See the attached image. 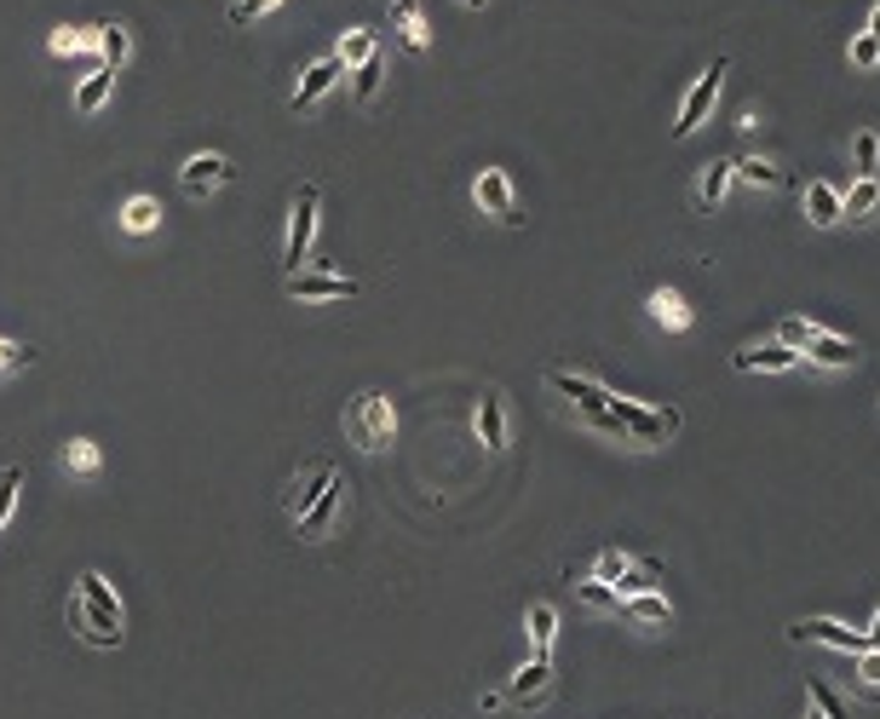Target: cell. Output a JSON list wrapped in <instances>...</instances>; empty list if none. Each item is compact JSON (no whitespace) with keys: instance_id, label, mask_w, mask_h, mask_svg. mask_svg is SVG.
Masks as SVG:
<instances>
[{"instance_id":"obj_1","label":"cell","mask_w":880,"mask_h":719,"mask_svg":"<svg viewBox=\"0 0 880 719\" xmlns=\"http://www.w3.org/2000/svg\"><path fill=\"white\" fill-rule=\"evenodd\" d=\"M70 622L82 628V639H87V645H98V650L122 645V598H115V587L98 570H82V582H75Z\"/></svg>"},{"instance_id":"obj_2","label":"cell","mask_w":880,"mask_h":719,"mask_svg":"<svg viewBox=\"0 0 880 719\" xmlns=\"http://www.w3.org/2000/svg\"><path fill=\"white\" fill-rule=\"evenodd\" d=\"M547 386H553L558 397H570V404L582 409V421H587L593 432H610V437H622V444H628L622 421L610 414V386H598L593 374H575V369H547Z\"/></svg>"},{"instance_id":"obj_3","label":"cell","mask_w":880,"mask_h":719,"mask_svg":"<svg viewBox=\"0 0 880 719\" xmlns=\"http://www.w3.org/2000/svg\"><path fill=\"white\" fill-rule=\"evenodd\" d=\"M346 432H351V444H357V449L380 455V449L392 444V432H397L392 397H386V392H363V397H357V404L346 409Z\"/></svg>"},{"instance_id":"obj_4","label":"cell","mask_w":880,"mask_h":719,"mask_svg":"<svg viewBox=\"0 0 880 719\" xmlns=\"http://www.w3.org/2000/svg\"><path fill=\"white\" fill-rule=\"evenodd\" d=\"M610 414L622 421V432H628L633 449L668 444V437L679 432V409H645V404H633V397H616V392H610Z\"/></svg>"},{"instance_id":"obj_5","label":"cell","mask_w":880,"mask_h":719,"mask_svg":"<svg viewBox=\"0 0 880 719\" xmlns=\"http://www.w3.org/2000/svg\"><path fill=\"white\" fill-rule=\"evenodd\" d=\"M593 575H598V582H610L622 598H633V593H662V565H650V558H633V553H622V547L598 553Z\"/></svg>"},{"instance_id":"obj_6","label":"cell","mask_w":880,"mask_h":719,"mask_svg":"<svg viewBox=\"0 0 880 719\" xmlns=\"http://www.w3.org/2000/svg\"><path fill=\"white\" fill-rule=\"evenodd\" d=\"M317 202L323 190L317 185H299L294 190V213H288V236H283V271H306V253H311V231H317Z\"/></svg>"},{"instance_id":"obj_7","label":"cell","mask_w":880,"mask_h":719,"mask_svg":"<svg viewBox=\"0 0 880 719\" xmlns=\"http://www.w3.org/2000/svg\"><path fill=\"white\" fill-rule=\"evenodd\" d=\"M726 75H731V58H714V64L696 75V87L685 92V104H679V122H673V138H691L696 127L708 122V110L719 104V87H726Z\"/></svg>"},{"instance_id":"obj_8","label":"cell","mask_w":880,"mask_h":719,"mask_svg":"<svg viewBox=\"0 0 880 719\" xmlns=\"http://www.w3.org/2000/svg\"><path fill=\"white\" fill-rule=\"evenodd\" d=\"M472 202L484 208L495 225H507V231L524 225V213H518V196H512V178H507L501 168H484V173L472 178Z\"/></svg>"},{"instance_id":"obj_9","label":"cell","mask_w":880,"mask_h":719,"mask_svg":"<svg viewBox=\"0 0 880 719\" xmlns=\"http://www.w3.org/2000/svg\"><path fill=\"white\" fill-rule=\"evenodd\" d=\"M789 639H794V645H829V650H840V656L869 650V633H864V628H840V622H829V616H806V622H794Z\"/></svg>"},{"instance_id":"obj_10","label":"cell","mask_w":880,"mask_h":719,"mask_svg":"<svg viewBox=\"0 0 880 719\" xmlns=\"http://www.w3.org/2000/svg\"><path fill=\"white\" fill-rule=\"evenodd\" d=\"M231 162L219 150H196L185 168H178V185H185V196H213L219 185H231Z\"/></svg>"},{"instance_id":"obj_11","label":"cell","mask_w":880,"mask_h":719,"mask_svg":"<svg viewBox=\"0 0 880 719\" xmlns=\"http://www.w3.org/2000/svg\"><path fill=\"white\" fill-rule=\"evenodd\" d=\"M339 75H346V64H339V58L329 52V58H317V64L306 70V82H299L294 87V98H288V104H294V115L299 110H317V104H323V98L339 87Z\"/></svg>"},{"instance_id":"obj_12","label":"cell","mask_w":880,"mask_h":719,"mask_svg":"<svg viewBox=\"0 0 880 719\" xmlns=\"http://www.w3.org/2000/svg\"><path fill=\"white\" fill-rule=\"evenodd\" d=\"M731 369H736V374H789V369H800V351H789V346H777V339H766V346H743V351H731Z\"/></svg>"},{"instance_id":"obj_13","label":"cell","mask_w":880,"mask_h":719,"mask_svg":"<svg viewBox=\"0 0 880 719\" xmlns=\"http://www.w3.org/2000/svg\"><path fill=\"white\" fill-rule=\"evenodd\" d=\"M800 213H806L811 231L846 225V219H840V190L829 185V178H806V190H800Z\"/></svg>"},{"instance_id":"obj_14","label":"cell","mask_w":880,"mask_h":719,"mask_svg":"<svg viewBox=\"0 0 880 719\" xmlns=\"http://www.w3.org/2000/svg\"><path fill=\"white\" fill-rule=\"evenodd\" d=\"M339 501H346V484L334 478V484H329L323 495H317V501H311L306 512L294 518V524H299V535H306V542H323V535L339 524Z\"/></svg>"},{"instance_id":"obj_15","label":"cell","mask_w":880,"mask_h":719,"mask_svg":"<svg viewBox=\"0 0 880 719\" xmlns=\"http://www.w3.org/2000/svg\"><path fill=\"white\" fill-rule=\"evenodd\" d=\"M288 294H294V299H351V294H357V276H334V271H294V276H288Z\"/></svg>"},{"instance_id":"obj_16","label":"cell","mask_w":880,"mask_h":719,"mask_svg":"<svg viewBox=\"0 0 880 719\" xmlns=\"http://www.w3.org/2000/svg\"><path fill=\"white\" fill-rule=\"evenodd\" d=\"M731 185H736V173H731V156H719V162H703V173H696V190H691V202H696V213H714L719 202L731 196Z\"/></svg>"},{"instance_id":"obj_17","label":"cell","mask_w":880,"mask_h":719,"mask_svg":"<svg viewBox=\"0 0 880 719\" xmlns=\"http://www.w3.org/2000/svg\"><path fill=\"white\" fill-rule=\"evenodd\" d=\"M478 437H484V449L489 455H507V444H512V432H507V404H501V392H484L478 397Z\"/></svg>"},{"instance_id":"obj_18","label":"cell","mask_w":880,"mask_h":719,"mask_svg":"<svg viewBox=\"0 0 880 719\" xmlns=\"http://www.w3.org/2000/svg\"><path fill=\"white\" fill-rule=\"evenodd\" d=\"M806 363L811 369H857L864 351H857V339H846V334H817L806 346Z\"/></svg>"},{"instance_id":"obj_19","label":"cell","mask_w":880,"mask_h":719,"mask_svg":"<svg viewBox=\"0 0 880 719\" xmlns=\"http://www.w3.org/2000/svg\"><path fill=\"white\" fill-rule=\"evenodd\" d=\"M392 35L404 41L409 52H432V29H426V12L420 0H392Z\"/></svg>"},{"instance_id":"obj_20","label":"cell","mask_w":880,"mask_h":719,"mask_svg":"<svg viewBox=\"0 0 880 719\" xmlns=\"http://www.w3.org/2000/svg\"><path fill=\"white\" fill-rule=\"evenodd\" d=\"M645 311H650V323H662L668 334H685L696 323V311L685 306V294H679V288H650Z\"/></svg>"},{"instance_id":"obj_21","label":"cell","mask_w":880,"mask_h":719,"mask_svg":"<svg viewBox=\"0 0 880 719\" xmlns=\"http://www.w3.org/2000/svg\"><path fill=\"white\" fill-rule=\"evenodd\" d=\"M547 691H553V662H542V656H535V662H524L512 673V685H507V696L512 703H547Z\"/></svg>"},{"instance_id":"obj_22","label":"cell","mask_w":880,"mask_h":719,"mask_svg":"<svg viewBox=\"0 0 880 719\" xmlns=\"http://www.w3.org/2000/svg\"><path fill=\"white\" fill-rule=\"evenodd\" d=\"M875 213H880V178H852V190H840V219L864 225Z\"/></svg>"},{"instance_id":"obj_23","label":"cell","mask_w":880,"mask_h":719,"mask_svg":"<svg viewBox=\"0 0 880 719\" xmlns=\"http://www.w3.org/2000/svg\"><path fill=\"white\" fill-rule=\"evenodd\" d=\"M731 173H736V185H754V190H783L789 185V173L777 162H766V156H736Z\"/></svg>"},{"instance_id":"obj_24","label":"cell","mask_w":880,"mask_h":719,"mask_svg":"<svg viewBox=\"0 0 880 719\" xmlns=\"http://www.w3.org/2000/svg\"><path fill=\"white\" fill-rule=\"evenodd\" d=\"M524 628H530V639H535V656H542V662H553L558 610H553V605H530V610H524Z\"/></svg>"},{"instance_id":"obj_25","label":"cell","mask_w":880,"mask_h":719,"mask_svg":"<svg viewBox=\"0 0 880 719\" xmlns=\"http://www.w3.org/2000/svg\"><path fill=\"white\" fill-rule=\"evenodd\" d=\"M92 35H98V58H104V70H122L127 52H133L127 24H92Z\"/></svg>"},{"instance_id":"obj_26","label":"cell","mask_w":880,"mask_h":719,"mask_svg":"<svg viewBox=\"0 0 880 719\" xmlns=\"http://www.w3.org/2000/svg\"><path fill=\"white\" fill-rule=\"evenodd\" d=\"M852 178H880V133L875 127L852 133Z\"/></svg>"},{"instance_id":"obj_27","label":"cell","mask_w":880,"mask_h":719,"mask_svg":"<svg viewBox=\"0 0 880 719\" xmlns=\"http://www.w3.org/2000/svg\"><path fill=\"white\" fill-rule=\"evenodd\" d=\"M622 610L633 616V622H650V628H668L673 622V605L662 593H633V598H622Z\"/></svg>"},{"instance_id":"obj_28","label":"cell","mask_w":880,"mask_h":719,"mask_svg":"<svg viewBox=\"0 0 880 719\" xmlns=\"http://www.w3.org/2000/svg\"><path fill=\"white\" fill-rule=\"evenodd\" d=\"M852 691L864 703H880V650H857L852 656Z\"/></svg>"},{"instance_id":"obj_29","label":"cell","mask_w":880,"mask_h":719,"mask_svg":"<svg viewBox=\"0 0 880 719\" xmlns=\"http://www.w3.org/2000/svg\"><path fill=\"white\" fill-rule=\"evenodd\" d=\"M380 52V41H374V29H346V41H339V64H346V75L357 70V64H369V58Z\"/></svg>"},{"instance_id":"obj_30","label":"cell","mask_w":880,"mask_h":719,"mask_svg":"<svg viewBox=\"0 0 880 719\" xmlns=\"http://www.w3.org/2000/svg\"><path fill=\"white\" fill-rule=\"evenodd\" d=\"M817 334H829L823 323H811V317H783L777 323V346H789V351H806Z\"/></svg>"},{"instance_id":"obj_31","label":"cell","mask_w":880,"mask_h":719,"mask_svg":"<svg viewBox=\"0 0 880 719\" xmlns=\"http://www.w3.org/2000/svg\"><path fill=\"white\" fill-rule=\"evenodd\" d=\"M122 225H127L133 236H145V231H156V225H162V208H156V196H127Z\"/></svg>"},{"instance_id":"obj_32","label":"cell","mask_w":880,"mask_h":719,"mask_svg":"<svg viewBox=\"0 0 880 719\" xmlns=\"http://www.w3.org/2000/svg\"><path fill=\"white\" fill-rule=\"evenodd\" d=\"M110 87H115V70H98V75H87L82 87H75V110L82 115H92V110H104V98H110Z\"/></svg>"},{"instance_id":"obj_33","label":"cell","mask_w":880,"mask_h":719,"mask_svg":"<svg viewBox=\"0 0 880 719\" xmlns=\"http://www.w3.org/2000/svg\"><path fill=\"white\" fill-rule=\"evenodd\" d=\"M334 478H339V472H334V467H317V472H311V478H306V484H294V489H288V512H294V518H299V512H306V507H311V501H317V495H323V489H329V484H334Z\"/></svg>"},{"instance_id":"obj_34","label":"cell","mask_w":880,"mask_h":719,"mask_svg":"<svg viewBox=\"0 0 880 719\" xmlns=\"http://www.w3.org/2000/svg\"><path fill=\"white\" fill-rule=\"evenodd\" d=\"M575 598H582L587 610H622V593H616L610 582H598V575H587V582H575Z\"/></svg>"},{"instance_id":"obj_35","label":"cell","mask_w":880,"mask_h":719,"mask_svg":"<svg viewBox=\"0 0 880 719\" xmlns=\"http://www.w3.org/2000/svg\"><path fill=\"white\" fill-rule=\"evenodd\" d=\"M64 467H70V472H82V478H92L98 467H104V455H98L92 437H75V444L64 449Z\"/></svg>"},{"instance_id":"obj_36","label":"cell","mask_w":880,"mask_h":719,"mask_svg":"<svg viewBox=\"0 0 880 719\" xmlns=\"http://www.w3.org/2000/svg\"><path fill=\"white\" fill-rule=\"evenodd\" d=\"M380 75H386V64H380V52L369 58V64H357V70H351V98H357V104H369V98L380 92Z\"/></svg>"},{"instance_id":"obj_37","label":"cell","mask_w":880,"mask_h":719,"mask_svg":"<svg viewBox=\"0 0 880 719\" xmlns=\"http://www.w3.org/2000/svg\"><path fill=\"white\" fill-rule=\"evenodd\" d=\"M806 703H811L817 714H823V719H852V714H846V703H840V696L823 685V679H811V685H806Z\"/></svg>"},{"instance_id":"obj_38","label":"cell","mask_w":880,"mask_h":719,"mask_svg":"<svg viewBox=\"0 0 880 719\" xmlns=\"http://www.w3.org/2000/svg\"><path fill=\"white\" fill-rule=\"evenodd\" d=\"M276 7H283V0H231V29H248L253 24V17H265V12H276Z\"/></svg>"},{"instance_id":"obj_39","label":"cell","mask_w":880,"mask_h":719,"mask_svg":"<svg viewBox=\"0 0 880 719\" xmlns=\"http://www.w3.org/2000/svg\"><path fill=\"white\" fill-rule=\"evenodd\" d=\"M17 489H24V467H7L0 472V530H7V518L17 507Z\"/></svg>"},{"instance_id":"obj_40","label":"cell","mask_w":880,"mask_h":719,"mask_svg":"<svg viewBox=\"0 0 880 719\" xmlns=\"http://www.w3.org/2000/svg\"><path fill=\"white\" fill-rule=\"evenodd\" d=\"M87 47H98V35L92 29H52V52H87Z\"/></svg>"},{"instance_id":"obj_41","label":"cell","mask_w":880,"mask_h":719,"mask_svg":"<svg viewBox=\"0 0 880 719\" xmlns=\"http://www.w3.org/2000/svg\"><path fill=\"white\" fill-rule=\"evenodd\" d=\"M880 64V41L875 35H852V70H875Z\"/></svg>"},{"instance_id":"obj_42","label":"cell","mask_w":880,"mask_h":719,"mask_svg":"<svg viewBox=\"0 0 880 719\" xmlns=\"http://www.w3.org/2000/svg\"><path fill=\"white\" fill-rule=\"evenodd\" d=\"M35 363V346H12V339H0V369H29Z\"/></svg>"},{"instance_id":"obj_43","label":"cell","mask_w":880,"mask_h":719,"mask_svg":"<svg viewBox=\"0 0 880 719\" xmlns=\"http://www.w3.org/2000/svg\"><path fill=\"white\" fill-rule=\"evenodd\" d=\"M864 35H875V41H880V0H875V12H869V24H864Z\"/></svg>"},{"instance_id":"obj_44","label":"cell","mask_w":880,"mask_h":719,"mask_svg":"<svg viewBox=\"0 0 880 719\" xmlns=\"http://www.w3.org/2000/svg\"><path fill=\"white\" fill-rule=\"evenodd\" d=\"M864 633H869V650H880V610H875V622H869Z\"/></svg>"},{"instance_id":"obj_45","label":"cell","mask_w":880,"mask_h":719,"mask_svg":"<svg viewBox=\"0 0 880 719\" xmlns=\"http://www.w3.org/2000/svg\"><path fill=\"white\" fill-rule=\"evenodd\" d=\"M461 7H472V12H478V7H489V0H461Z\"/></svg>"},{"instance_id":"obj_46","label":"cell","mask_w":880,"mask_h":719,"mask_svg":"<svg viewBox=\"0 0 880 719\" xmlns=\"http://www.w3.org/2000/svg\"><path fill=\"white\" fill-rule=\"evenodd\" d=\"M806 719H823V714H817V708H811V703H806Z\"/></svg>"}]
</instances>
